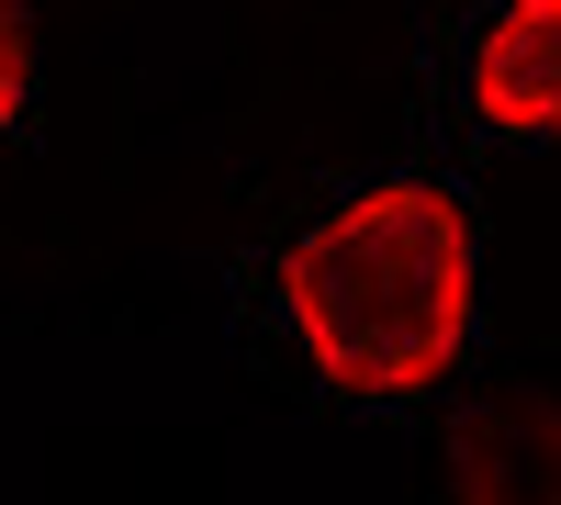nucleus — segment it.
I'll return each instance as SVG.
<instances>
[{"mask_svg":"<svg viewBox=\"0 0 561 505\" xmlns=\"http://www.w3.org/2000/svg\"><path fill=\"white\" fill-rule=\"evenodd\" d=\"M472 292H483L472 214L438 180H370L280 248V326L304 371L348 404L438 393L472 348Z\"/></svg>","mask_w":561,"mask_h":505,"instance_id":"nucleus-1","label":"nucleus"},{"mask_svg":"<svg viewBox=\"0 0 561 505\" xmlns=\"http://www.w3.org/2000/svg\"><path fill=\"white\" fill-rule=\"evenodd\" d=\"M449 505H561V393H483L449 427Z\"/></svg>","mask_w":561,"mask_h":505,"instance_id":"nucleus-2","label":"nucleus"},{"mask_svg":"<svg viewBox=\"0 0 561 505\" xmlns=\"http://www.w3.org/2000/svg\"><path fill=\"white\" fill-rule=\"evenodd\" d=\"M472 113L494 135H561V0H505L472 45Z\"/></svg>","mask_w":561,"mask_h":505,"instance_id":"nucleus-3","label":"nucleus"},{"mask_svg":"<svg viewBox=\"0 0 561 505\" xmlns=\"http://www.w3.org/2000/svg\"><path fill=\"white\" fill-rule=\"evenodd\" d=\"M34 102V34H23V0H0V135L23 124Z\"/></svg>","mask_w":561,"mask_h":505,"instance_id":"nucleus-4","label":"nucleus"}]
</instances>
